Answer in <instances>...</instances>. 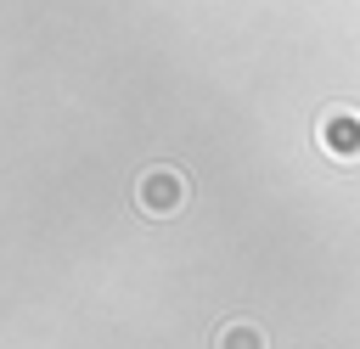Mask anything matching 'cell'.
Wrapping results in <instances>:
<instances>
[{"label": "cell", "mask_w": 360, "mask_h": 349, "mask_svg": "<svg viewBox=\"0 0 360 349\" xmlns=\"http://www.w3.org/2000/svg\"><path fill=\"white\" fill-rule=\"evenodd\" d=\"M315 141H321V152H326V158L354 163V158H360V107H349V101L326 107V113L315 118Z\"/></svg>", "instance_id": "obj_1"}, {"label": "cell", "mask_w": 360, "mask_h": 349, "mask_svg": "<svg viewBox=\"0 0 360 349\" xmlns=\"http://www.w3.org/2000/svg\"><path fill=\"white\" fill-rule=\"evenodd\" d=\"M214 349H270V338H264L259 321H225L219 338H214Z\"/></svg>", "instance_id": "obj_3"}, {"label": "cell", "mask_w": 360, "mask_h": 349, "mask_svg": "<svg viewBox=\"0 0 360 349\" xmlns=\"http://www.w3.org/2000/svg\"><path fill=\"white\" fill-rule=\"evenodd\" d=\"M180 203H186V174H180V169L158 163V169H146V174L135 180V208H141V214L163 220V214H180Z\"/></svg>", "instance_id": "obj_2"}]
</instances>
